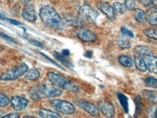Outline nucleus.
I'll list each match as a JSON object with an SVG mask.
<instances>
[{
	"label": "nucleus",
	"mask_w": 157,
	"mask_h": 118,
	"mask_svg": "<svg viewBox=\"0 0 157 118\" xmlns=\"http://www.w3.org/2000/svg\"><path fill=\"white\" fill-rule=\"evenodd\" d=\"M10 103V100L5 94L0 93V107H5Z\"/></svg>",
	"instance_id": "28"
},
{
	"label": "nucleus",
	"mask_w": 157,
	"mask_h": 118,
	"mask_svg": "<svg viewBox=\"0 0 157 118\" xmlns=\"http://www.w3.org/2000/svg\"><path fill=\"white\" fill-rule=\"evenodd\" d=\"M38 113L41 118H61L59 114L46 109H40Z\"/></svg>",
	"instance_id": "18"
},
{
	"label": "nucleus",
	"mask_w": 157,
	"mask_h": 118,
	"mask_svg": "<svg viewBox=\"0 0 157 118\" xmlns=\"http://www.w3.org/2000/svg\"><path fill=\"white\" fill-rule=\"evenodd\" d=\"M113 8L117 12H119L120 14H124L126 12V7L119 2L113 3Z\"/></svg>",
	"instance_id": "29"
},
{
	"label": "nucleus",
	"mask_w": 157,
	"mask_h": 118,
	"mask_svg": "<svg viewBox=\"0 0 157 118\" xmlns=\"http://www.w3.org/2000/svg\"><path fill=\"white\" fill-rule=\"evenodd\" d=\"M8 1H12V0H8Z\"/></svg>",
	"instance_id": "47"
},
{
	"label": "nucleus",
	"mask_w": 157,
	"mask_h": 118,
	"mask_svg": "<svg viewBox=\"0 0 157 118\" xmlns=\"http://www.w3.org/2000/svg\"><path fill=\"white\" fill-rule=\"evenodd\" d=\"M146 95L148 96L149 100H151V101H155V100L157 99L156 94L154 93V92L147 90V91H146Z\"/></svg>",
	"instance_id": "35"
},
{
	"label": "nucleus",
	"mask_w": 157,
	"mask_h": 118,
	"mask_svg": "<svg viewBox=\"0 0 157 118\" xmlns=\"http://www.w3.org/2000/svg\"><path fill=\"white\" fill-rule=\"evenodd\" d=\"M117 44L121 49H128L132 46V43L124 36H120L117 39Z\"/></svg>",
	"instance_id": "20"
},
{
	"label": "nucleus",
	"mask_w": 157,
	"mask_h": 118,
	"mask_svg": "<svg viewBox=\"0 0 157 118\" xmlns=\"http://www.w3.org/2000/svg\"><path fill=\"white\" fill-rule=\"evenodd\" d=\"M126 8L129 10H134L135 7V0H124Z\"/></svg>",
	"instance_id": "30"
},
{
	"label": "nucleus",
	"mask_w": 157,
	"mask_h": 118,
	"mask_svg": "<svg viewBox=\"0 0 157 118\" xmlns=\"http://www.w3.org/2000/svg\"><path fill=\"white\" fill-rule=\"evenodd\" d=\"M27 39H28V40L31 43V44L34 45L35 46H37V47H39V48H44V45H43V44H42L40 42H39V41L36 40V39L28 38V37H27Z\"/></svg>",
	"instance_id": "34"
},
{
	"label": "nucleus",
	"mask_w": 157,
	"mask_h": 118,
	"mask_svg": "<svg viewBox=\"0 0 157 118\" xmlns=\"http://www.w3.org/2000/svg\"><path fill=\"white\" fill-rule=\"evenodd\" d=\"M97 7L100 11L102 12L108 17V18L112 20L115 18V10L109 2L103 0H100L97 2Z\"/></svg>",
	"instance_id": "8"
},
{
	"label": "nucleus",
	"mask_w": 157,
	"mask_h": 118,
	"mask_svg": "<svg viewBox=\"0 0 157 118\" xmlns=\"http://www.w3.org/2000/svg\"><path fill=\"white\" fill-rule=\"evenodd\" d=\"M145 63H146L147 69L151 72L157 74V57L152 54H148L143 56Z\"/></svg>",
	"instance_id": "13"
},
{
	"label": "nucleus",
	"mask_w": 157,
	"mask_h": 118,
	"mask_svg": "<svg viewBox=\"0 0 157 118\" xmlns=\"http://www.w3.org/2000/svg\"><path fill=\"white\" fill-rule=\"evenodd\" d=\"M77 37L84 42H93L97 39V36L93 31L89 29H80L76 32Z\"/></svg>",
	"instance_id": "12"
},
{
	"label": "nucleus",
	"mask_w": 157,
	"mask_h": 118,
	"mask_svg": "<svg viewBox=\"0 0 157 118\" xmlns=\"http://www.w3.org/2000/svg\"><path fill=\"white\" fill-rule=\"evenodd\" d=\"M23 118H36V117H33V116H30V115H25L23 117Z\"/></svg>",
	"instance_id": "44"
},
{
	"label": "nucleus",
	"mask_w": 157,
	"mask_h": 118,
	"mask_svg": "<svg viewBox=\"0 0 157 118\" xmlns=\"http://www.w3.org/2000/svg\"><path fill=\"white\" fill-rule=\"evenodd\" d=\"M134 15L136 21L140 23H143L146 20V13L140 9H135Z\"/></svg>",
	"instance_id": "25"
},
{
	"label": "nucleus",
	"mask_w": 157,
	"mask_h": 118,
	"mask_svg": "<svg viewBox=\"0 0 157 118\" xmlns=\"http://www.w3.org/2000/svg\"><path fill=\"white\" fill-rule=\"evenodd\" d=\"M39 16L42 22L50 28L63 30L65 23L53 7L50 5L43 6L39 11Z\"/></svg>",
	"instance_id": "1"
},
{
	"label": "nucleus",
	"mask_w": 157,
	"mask_h": 118,
	"mask_svg": "<svg viewBox=\"0 0 157 118\" xmlns=\"http://www.w3.org/2000/svg\"><path fill=\"white\" fill-rule=\"evenodd\" d=\"M39 53H40L41 55H42V56L43 57H44V58H47V60H48V61H50V62H51V63H52V64H55V65H56V66H58V67H59V68H60V69H63V67H61V66H60V65H58V64H57V63H56V62H55V61H54L51 60V59H50V58H49V57H48V56H46V55L43 54V53H41V52H39Z\"/></svg>",
	"instance_id": "38"
},
{
	"label": "nucleus",
	"mask_w": 157,
	"mask_h": 118,
	"mask_svg": "<svg viewBox=\"0 0 157 118\" xmlns=\"http://www.w3.org/2000/svg\"><path fill=\"white\" fill-rule=\"evenodd\" d=\"M134 62H135L136 68L139 71H140V72H144L148 69H147L146 63H145L144 58H143L142 56L134 54Z\"/></svg>",
	"instance_id": "16"
},
{
	"label": "nucleus",
	"mask_w": 157,
	"mask_h": 118,
	"mask_svg": "<svg viewBox=\"0 0 157 118\" xmlns=\"http://www.w3.org/2000/svg\"><path fill=\"white\" fill-rule=\"evenodd\" d=\"M53 109L65 115H72L75 112V107L71 102L62 99H54L50 102Z\"/></svg>",
	"instance_id": "4"
},
{
	"label": "nucleus",
	"mask_w": 157,
	"mask_h": 118,
	"mask_svg": "<svg viewBox=\"0 0 157 118\" xmlns=\"http://www.w3.org/2000/svg\"><path fill=\"white\" fill-rule=\"evenodd\" d=\"M155 117L157 118V109L156 110V112H155Z\"/></svg>",
	"instance_id": "45"
},
{
	"label": "nucleus",
	"mask_w": 157,
	"mask_h": 118,
	"mask_svg": "<svg viewBox=\"0 0 157 118\" xmlns=\"http://www.w3.org/2000/svg\"><path fill=\"white\" fill-rule=\"evenodd\" d=\"M98 108L105 117L112 118L114 116V107H113V104L109 100H101L98 104Z\"/></svg>",
	"instance_id": "6"
},
{
	"label": "nucleus",
	"mask_w": 157,
	"mask_h": 118,
	"mask_svg": "<svg viewBox=\"0 0 157 118\" xmlns=\"http://www.w3.org/2000/svg\"><path fill=\"white\" fill-rule=\"evenodd\" d=\"M140 3L144 7H151L156 2L157 0H139Z\"/></svg>",
	"instance_id": "31"
},
{
	"label": "nucleus",
	"mask_w": 157,
	"mask_h": 118,
	"mask_svg": "<svg viewBox=\"0 0 157 118\" xmlns=\"http://www.w3.org/2000/svg\"><path fill=\"white\" fill-rule=\"evenodd\" d=\"M47 76H48V80L51 82V84H52L57 88H61L63 90H67L69 92H73V93L80 92V88L77 85L61 74L56 73V72H48Z\"/></svg>",
	"instance_id": "2"
},
{
	"label": "nucleus",
	"mask_w": 157,
	"mask_h": 118,
	"mask_svg": "<svg viewBox=\"0 0 157 118\" xmlns=\"http://www.w3.org/2000/svg\"><path fill=\"white\" fill-rule=\"evenodd\" d=\"M29 70V66L25 63H22L12 69L7 71L0 76V80L2 81H11L21 77L26 73Z\"/></svg>",
	"instance_id": "3"
},
{
	"label": "nucleus",
	"mask_w": 157,
	"mask_h": 118,
	"mask_svg": "<svg viewBox=\"0 0 157 118\" xmlns=\"http://www.w3.org/2000/svg\"><path fill=\"white\" fill-rule=\"evenodd\" d=\"M29 100L19 96H13L10 98V104L13 109L16 112L24 110L29 105Z\"/></svg>",
	"instance_id": "7"
},
{
	"label": "nucleus",
	"mask_w": 157,
	"mask_h": 118,
	"mask_svg": "<svg viewBox=\"0 0 157 118\" xmlns=\"http://www.w3.org/2000/svg\"><path fill=\"white\" fill-rule=\"evenodd\" d=\"M41 73L37 69H29L26 73L24 74V77L25 80H29V81H35L40 77Z\"/></svg>",
	"instance_id": "17"
},
{
	"label": "nucleus",
	"mask_w": 157,
	"mask_h": 118,
	"mask_svg": "<svg viewBox=\"0 0 157 118\" xmlns=\"http://www.w3.org/2000/svg\"><path fill=\"white\" fill-rule=\"evenodd\" d=\"M92 52L91 51H87V53H86V54H85V56L86 57H87V58H90V57L92 56Z\"/></svg>",
	"instance_id": "41"
},
{
	"label": "nucleus",
	"mask_w": 157,
	"mask_h": 118,
	"mask_svg": "<svg viewBox=\"0 0 157 118\" xmlns=\"http://www.w3.org/2000/svg\"><path fill=\"white\" fill-rule=\"evenodd\" d=\"M144 83L148 88H157V79L152 77H148L145 79Z\"/></svg>",
	"instance_id": "26"
},
{
	"label": "nucleus",
	"mask_w": 157,
	"mask_h": 118,
	"mask_svg": "<svg viewBox=\"0 0 157 118\" xmlns=\"http://www.w3.org/2000/svg\"><path fill=\"white\" fill-rule=\"evenodd\" d=\"M2 115V111H0V116H1Z\"/></svg>",
	"instance_id": "46"
},
{
	"label": "nucleus",
	"mask_w": 157,
	"mask_h": 118,
	"mask_svg": "<svg viewBox=\"0 0 157 118\" xmlns=\"http://www.w3.org/2000/svg\"><path fill=\"white\" fill-rule=\"evenodd\" d=\"M0 37H2V38H4V39H5L6 40L10 41V42H14V43L15 42V41L14 39H13V38H12V37H9L8 35H7V34H3V33H1V32H0Z\"/></svg>",
	"instance_id": "37"
},
{
	"label": "nucleus",
	"mask_w": 157,
	"mask_h": 118,
	"mask_svg": "<svg viewBox=\"0 0 157 118\" xmlns=\"http://www.w3.org/2000/svg\"><path fill=\"white\" fill-rule=\"evenodd\" d=\"M29 96H30V98L31 99L34 101H38L43 98L37 85L31 88L30 91H29Z\"/></svg>",
	"instance_id": "22"
},
{
	"label": "nucleus",
	"mask_w": 157,
	"mask_h": 118,
	"mask_svg": "<svg viewBox=\"0 0 157 118\" xmlns=\"http://www.w3.org/2000/svg\"><path fill=\"white\" fill-rule=\"evenodd\" d=\"M144 34L149 38L157 40V29H148L144 30Z\"/></svg>",
	"instance_id": "27"
},
{
	"label": "nucleus",
	"mask_w": 157,
	"mask_h": 118,
	"mask_svg": "<svg viewBox=\"0 0 157 118\" xmlns=\"http://www.w3.org/2000/svg\"><path fill=\"white\" fill-rule=\"evenodd\" d=\"M146 19L149 24L157 26V7H151L146 14Z\"/></svg>",
	"instance_id": "15"
},
{
	"label": "nucleus",
	"mask_w": 157,
	"mask_h": 118,
	"mask_svg": "<svg viewBox=\"0 0 157 118\" xmlns=\"http://www.w3.org/2000/svg\"><path fill=\"white\" fill-rule=\"evenodd\" d=\"M76 104L78 107L82 108L84 111L89 113L90 115L93 116V117H98L100 115L99 109L93 104L84 101V100H78L76 101Z\"/></svg>",
	"instance_id": "11"
},
{
	"label": "nucleus",
	"mask_w": 157,
	"mask_h": 118,
	"mask_svg": "<svg viewBox=\"0 0 157 118\" xmlns=\"http://www.w3.org/2000/svg\"><path fill=\"white\" fill-rule=\"evenodd\" d=\"M118 98H119V101L120 102L121 107H122L123 109L124 110V112L126 113L128 112L129 111V107H128V98L126 96H124V94L121 93H118Z\"/></svg>",
	"instance_id": "24"
},
{
	"label": "nucleus",
	"mask_w": 157,
	"mask_h": 118,
	"mask_svg": "<svg viewBox=\"0 0 157 118\" xmlns=\"http://www.w3.org/2000/svg\"><path fill=\"white\" fill-rule=\"evenodd\" d=\"M121 31L124 36L131 37V38H133V37H134V34H133V33L130 30L127 29L126 27H122V28H121Z\"/></svg>",
	"instance_id": "32"
},
{
	"label": "nucleus",
	"mask_w": 157,
	"mask_h": 118,
	"mask_svg": "<svg viewBox=\"0 0 157 118\" xmlns=\"http://www.w3.org/2000/svg\"><path fill=\"white\" fill-rule=\"evenodd\" d=\"M134 54L142 56L143 58V56H146V55L151 54V51L150 49L146 46H136L134 49Z\"/></svg>",
	"instance_id": "23"
},
{
	"label": "nucleus",
	"mask_w": 157,
	"mask_h": 118,
	"mask_svg": "<svg viewBox=\"0 0 157 118\" xmlns=\"http://www.w3.org/2000/svg\"><path fill=\"white\" fill-rule=\"evenodd\" d=\"M64 19L66 23L68 25L71 26L82 27L83 26V21L80 18L73 16V15L69 14H66L65 15Z\"/></svg>",
	"instance_id": "14"
},
{
	"label": "nucleus",
	"mask_w": 157,
	"mask_h": 118,
	"mask_svg": "<svg viewBox=\"0 0 157 118\" xmlns=\"http://www.w3.org/2000/svg\"><path fill=\"white\" fill-rule=\"evenodd\" d=\"M38 88L40 91L42 98H54L62 96L63 91L56 86L50 85L48 84L39 85Z\"/></svg>",
	"instance_id": "5"
},
{
	"label": "nucleus",
	"mask_w": 157,
	"mask_h": 118,
	"mask_svg": "<svg viewBox=\"0 0 157 118\" xmlns=\"http://www.w3.org/2000/svg\"><path fill=\"white\" fill-rule=\"evenodd\" d=\"M20 117V114L18 112H13L8 114V115H6L3 117H1L0 118H19Z\"/></svg>",
	"instance_id": "36"
},
{
	"label": "nucleus",
	"mask_w": 157,
	"mask_h": 118,
	"mask_svg": "<svg viewBox=\"0 0 157 118\" xmlns=\"http://www.w3.org/2000/svg\"><path fill=\"white\" fill-rule=\"evenodd\" d=\"M53 56L55 58L61 63L63 65L67 66L68 68L72 67V64L69 61V60H68V59L66 58V56H65L64 55H63L62 53H60L58 52H56V51H54Z\"/></svg>",
	"instance_id": "19"
},
{
	"label": "nucleus",
	"mask_w": 157,
	"mask_h": 118,
	"mask_svg": "<svg viewBox=\"0 0 157 118\" xmlns=\"http://www.w3.org/2000/svg\"><path fill=\"white\" fill-rule=\"evenodd\" d=\"M22 17L29 22H35L37 20V15L34 7L31 4H26L22 10Z\"/></svg>",
	"instance_id": "10"
},
{
	"label": "nucleus",
	"mask_w": 157,
	"mask_h": 118,
	"mask_svg": "<svg viewBox=\"0 0 157 118\" xmlns=\"http://www.w3.org/2000/svg\"><path fill=\"white\" fill-rule=\"evenodd\" d=\"M135 104H136V112H140L141 111V108H142V101H141V98L140 96H137V98L135 100Z\"/></svg>",
	"instance_id": "33"
},
{
	"label": "nucleus",
	"mask_w": 157,
	"mask_h": 118,
	"mask_svg": "<svg viewBox=\"0 0 157 118\" xmlns=\"http://www.w3.org/2000/svg\"><path fill=\"white\" fill-rule=\"evenodd\" d=\"M78 13L82 18L90 19L93 21H95L98 15H99L97 11L88 5H82L78 10Z\"/></svg>",
	"instance_id": "9"
},
{
	"label": "nucleus",
	"mask_w": 157,
	"mask_h": 118,
	"mask_svg": "<svg viewBox=\"0 0 157 118\" xmlns=\"http://www.w3.org/2000/svg\"><path fill=\"white\" fill-rule=\"evenodd\" d=\"M62 54H63V55H64L65 56L67 57V56H69L70 52H69V50H66H66H63Z\"/></svg>",
	"instance_id": "40"
},
{
	"label": "nucleus",
	"mask_w": 157,
	"mask_h": 118,
	"mask_svg": "<svg viewBox=\"0 0 157 118\" xmlns=\"http://www.w3.org/2000/svg\"><path fill=\"white\" fill-rule=\"evenodd\" d=\"M7 20H8L9 22H10L12 24H13V25H17V26L22 25V23L20 22V21H16V20H14V19H7Z\"/></svg>",
	"instance_id": "39"
},
{
	"label": "nucleus",
	"mask_w": 157,
	"mask_h": 118,
	"mask_svg": "<svg viewBox=\"0 0 157 118\" xmlns=\"http://www.w3.org/2000/svg\"><path fill=\"white\" fill-rule=\"evenodd\" d=\"M21 1L22 2L25 3V5H26V4H29V2H31L32 1V0H21Z\"/></svg>",
	"instance_id": "42"
},
{
	"label": "nucleus",
	"mask_w": 157,
	"mask_h": 118,
	"mask_svg": "<svg viewBox=\"0 0 157 118\" xmlns=\"http://www.w3.org/2000/svg\"><path fill=\"white\" fill-rule=\"evenodd\" d=\"M119 64L125 67H131L134 64V60L127 56H120L118 58Z\"/></svg>",
	"instance_id": "21"
},
{
	"label": "nucleus",
	"mask_w": 157,
	"mask_h": 118,
	"mask_svg": "<svg viewBox=\"0 0 157 118\" xmlns=\"http://www.w3.org/2000/svg\"><path fill=\"white\" fill-rule=\"evenodd\" d=\"M0 19L2 20V21H6V20H7V18L4 16L2 14H1V13H0Z\"/></svg>",
	"instance_id": "43"
}]
</instances>
